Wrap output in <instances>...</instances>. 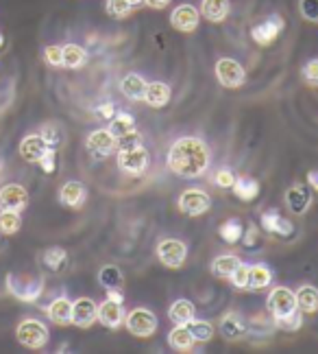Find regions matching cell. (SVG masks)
<instances>
[{"mask_svg":"<svg viewBox=\"0 0 318 354\" xmlns=\"http://www.w3.org/2000/svg\"><path fill=\"white\" fill-rule=\"evenodd\" d=\"M229 11H231L229 0H203L201 3V16L214 24L227 20Z\"/></svg>","mask_w":318,"mask_h":354,"instance_id":"484cf974","label":"cell"},{"mask_svg":"<svg viewBox=\"0 0 318 354\" xmlns=\"http://www.w3.org/2000/svg\"><path fill=\"white\" fill-rule=\"evenodd\" d=\"M246 248H255V245L259 243V230H257V225H248L244 232H242V239H240Z\"/></svg>","mask_w":318,"mask_h":354,"instance_id":"c3c4849f","label":"cell"},{"mask_svg":"<svg viewBox=\"0 0 318 354\" xmlns=\"http://www.w3.org/2000/svg\"><path fill=\"white\" fill-rule=\"evenodd\" d=\"M242 232H244V227H242V223L238 219H229V221H223L218 225V236L223 239L225 243H229V245L240 243Z\"/></svg>","mask_w":318,"mask_h":354,"instance_id":"d590c367","label":"cell"},{"mask_svg":"<svg viewBox=\"0 0 318 354\" xmlns=\"http://www.w3.org/2000/svg\"><path fill=\"white\" fill-rule=\"evenodd\" d=\"M86 147L94 158H109L114 151H118V142L109 129H94L88 136Z\"/></svg>","mask_w":318,"mask_h":354,"instance_id":"7c38bea8","label":"cell"},{"mask_svg":"<svg viewBox=\"0 0 318 354\" xmlns=\"http://www.w3.org/2000/svg\"><path fill=\"white\" fill-rule=\"evenodd\" d=\"M259 221H261V230H264L266 234L281 236V239H288V236L295 234V225L290 223L279 210H266V212H261V219Z\"/></svg>","mask_w":318,"mask_h":354,"instance_id":"4fadbf2b","label":"cell"},{"mask_svg":"<svg viewBox=\"0 0 318 354\" xmlns=\"http://www.w3.org/2000/svg\"><path fill=\"white\" fill-rule=\"evenodd\" d=\"M16 339L24 348L39 350L48 344V328L39 319H22L16 328Z\"/></svg>","mask_w":318,"mask_h":354,"instance_id":"3957f363","label":"cell"},{"mask_svg":"<svg viewBox=\"0 0 318 354\" xmlns=\"http://www.w3.org/2000/svg\"><path fill=\"white\" fill-rule=\"evenodd\" d=\"M231 284L236 287L238 291H246L248 289V265H244V263H240L238 267H236V271L231 274Z\"/></svg>","mask_w":318,"mask_h":354,"instance_id":"60d3db41","label":"cell"},{"mask_svg":"<svg viewBox=\"0 0 318 354\" xmlns=\"http://www.w3.org/2000/svg\"><path fill=\"white\" fill-rule=\"evenodd\" d=\"M99 282L105 289H122L124 287V274L116 265H105L99 271Z\"/></svg>","mask_w":318,"mask_h":354,"instance_id":"d6a6232c","label":"cell"},{"mask_svg":"<svg viewBox=\"0 0 318 354\" xmlns=\"http://www.w3.org/2000/svg\"><path fill=\"white\" fill-rule=\"evenodd\" d=\"M284 31H286V20L279 13H270L268 18L257 22L251 29V39L257 46H270Z\"/></svg>","mask_w":318,"mask_h":354,"instance_id":"5b68a950","label":"cell"},{"mask_svg":"<svg viewBox=\"0 0 318 354\" xmlns=\"http://www.w3.org/2000/svg\"><path fill=\"white\" fill-rule=\"evenodd\" d=\"M212 208V197L201 188H188L179 197V210L186 216H201Z\"/></svg>","mask_w":318,"mask_h":354,"instance_id":"9c48e42d","label":"cell"},{"mask_svg":"<svg viewBox=\"0 0 318 354\" xmlns=\"http://www.w3.org/2000/svg\"><path fill=\"white\" fill-rule=\"evenodd\" d=\"M37 165L41 167V171H44L46 175L54 173V169H57V151H54L52 147H48V149H46V153L39 158Z\"/></svg>","mask_w":318,"mask_h":354,"instance_id":"ee69618b","label":"cell"},{"mask_svg":"<svg viewBox=\"0 0 318 354\" xmlns=\"http://www.w3.org/2000/svg\"><path fill=\"white\" fill-rule=\"evenodd\" d=\"M272 282V269L264 263H255L248 265V289L251 291H259L266 289Z\"/></svg>","mask_w":318,"mask_h":354,"instance_id":"83f0119b","label":"cell"},{"mask_svg":"<svg viewBox=\"0 0 318 354\" xmlns=\"http://www.w3.org/2000/svg\"><path fill=\"white\" fill-rule=\"evenodd\" d=\"M105 11H107V16H112L116 20H124V18L131 16L133 7H131L129 0H107Z\"/></svg>","mask_w":318,"mask_h":354,"instance_id":"f35d334b","label":"cell"},{"mask_svg":"<svg viewBox=\"0 0 318 354\" xmlns=\"http://www.w3.org/2000/svg\"><path fill=\"white\" fill-rule=\"evenodd\" d=\"M188 328H190L192 335H195V339H197L199 344L212 342V339H214V333H216V328H214V324H212V322H207V319H197V317L188 324Z\"/></svg>","mask_w":318,"mask_h":354,"instance_id":"e575fe53","label":"cell"},{"mask_svg":"<svg viewBox=\"0 0 318 354\" xmlns=\"http://www.w3.org/2000/svg\"><path fill=\"white\" fill-rule=\"evenodd\" d=\"M0 175H3V156H0Z\"/></svg>","mask_w":318,"mask_h":354,"instance_id":"11a10c76","label":"cell"},{"mask_svg":"<svg viewBox=\"0 0 318 354\" xmlns=\"http://www.w3.org/2000/svg\"><path fill=\"white\" fill-rule=\"evenodd\" d=\"M266 306L272 317H286L297 310V295L288 287H275L268 295Z\"/></svg>","mask_w":318,"mask_h":354,"instance_id":"30bf717a","label":"cell"},{"mask_svg":"<svg viewBox=\"0 0 318 354\" xmlns=\"http://www.w3.org/2000/svg\"><path fill=\"white\" fill-rule=\"evenodd\" d=\"M308 186H312L314 190H318V169L308 173Z\"/></svg>","mask_w":318,"mask_h":354,"instance_id":"f5cc1de1","label":"cell"},{"mask_svg":"<svg viewBox=\"0 0 318 354\" xmlns=\"http://www.w3.org/2000/svg\"><path fill=\"white\" fill-rule=\"evenodd\" d=\"M29 203V193L20 184H7L0 188V210L22 212Z\"/></svg>","mask_w":318,"mask_h":354,"instance_id":"5bb4252c","label":"cell"},{"mask_svg":"<svg viewBox=\"0 0 318 354\" xmlns=\"http://www.w3.org/2000/svg\"><path fill=\"white\" fill-rule=\"evenodd\" d=\"M303 77L310 86H318V57L310 59L306 66H303Z\"/></svg>","mask_w":318,"mask_h":354,"instance_id":"bcb514c9","label":"cell"},{"mask_svg":"<svg viewBox=\"0 0 318 354\" xmlns=\"http://www.w3.org/2000/svg\"><path fill=\"white\" fill-rule=\"evenodd\" d=\"M170 97H172V90L168 84H163V81H148L146 84V92H144L146 105L161 110V107L170 103Z\"/></svg>","mask_w":318,"mask_h":354,"instance_id":"d6986e66","label":"cell"},{"mask_svg":"<svg viewBox=\"0 0 318 354\" xmlns=\"http://www.w3.org/2000/svg\"><path fill=\"white\" fill-rule=\"evenodd\" d=\"M231 190L240 201H253L259 195V184H257V180H253V177L240 175V177H236V182H233Z\"/></svg>","mask_w":318,"mask_h":354,"instance_id":"f546056e","label":"cell"},{"mask_svg":"<svg viewBox=\"0 0 318 354\" xmlns=\"http://www.w3.org/2000/svg\"><path fill=\"white\" fill-rule=\"evenodd\" d=\"M63 62L61 68H68V71H77V68H83L88 62V50L79 46V44H63Z\"/></svg>","mask_w":318,"mask_h":354,"instance_id":"4dcf8cb0","label":"cell"},{"mask_svg":"<svg viewBox=\"0 0 318 354\" xmlns=\"http://www.w3.org/2000/svg\"><path fill=\"white\" fill-rule=\"evenodd\" d=\"M242 261L238 256H233V254H225V256H218L216 261L212 263V274L216 276V278H231V274L236 271V267L240 265Z\"/></svg>","mask_w":318,"mask_h":354,"instance_id":"1f68e13d","label":"cell"},{"mask_svg":"<svg viewBox=\"0 0 318 354\" xmlns=\"http://www.w3.org/2000/svg\"><path fill=\"white\" fill-rule=\"evenodd\" d=\"M116 162L122 173L142 175L150 167V156L142 145H135V147H127V149H118Z\"/></svg>","mask_w":318,"mask_h":354,"instance_id":"277c9868","label":"cell"},{"mask_svg":"<svg viewBox=\"0 0 318 354\" xmlns=\"http://www.w3.org/2000/svg\"><path fill=\"white\" fill-rule=\"evenodd\" d=\"M107 297L114 299V302L124 304V293H122V289H107Z\"/></svg>","mask_w":318,"mask_h":354,"instance_id":"816d5d0a","label":"cell"},{"mask_svg":"<svg viewBox=\"0 0 318 354\" xmlns=\"http://www.w3.org/2000/svg\"><path fill=\"white\" fill-rule=\"evenodd\" d=\"M124 326H127V330L133 335V337H140V339H146L150 335H155L157 330V317L153 310L148 308H133L127 317H124Z\"/></svg>","mask_w":318,"mask_h":354,"instance_id":"8992f818","label":"cell"},{"mask_svg":"<svg viewBox=\"0 0 318 354\" xmlns=\"http://www.w3.org/2000/svg\"><path fill=\"white\" fill-rule=\"evenodd\" d=\"M129 3H131V7L135 9V7H140V5H144V0H129Z\"/></svg>","mask_w":318,"mask_h":354,"instance_id":"db71d44e","label":"cell"},{"mask_svg":"<svg viewBox=\"0 0 318 354\" xmlns=\"http://www.w3.org/2000/svg\"><path fill=\"white\" fill-rule=\"evenodd\" d=\"M168 169L183 177V180H197L210 169V147L199 136H181L168 149Z\"/></svg>","mask_w":318,"mask_h":354,"instance_id":"6da1fadb","label":"cell"},{"mask_svg":"<svg viewBox=\"0 0 318 354\" xmlns=\"http://www.w3.org/2000/svg\"><path fill=\"white\" fill-rule=\"evenodd\" d=\"M20 227H22L20 212L0 210V232H3V234H16Z\"/></svg>","mask_w":318,"mask_h":354,"instance_id":"74e56055","label":"cell"},{"mask_svg":"<svg viewBox=\"0 0 318 354\" xmlns=\"http://www.w3.org/2000/svg\"><path fill=\"white\" fill-rule=\"evenodd\" d=\"M299 11L308 22H318V0H299Z\"/></svg>","mask_w":318,"mask_h":354,"instance_id":"7bdbcfd3","label":"cell"},{"mask_svg":"<svg viewBox=\"0 0 318 354\" xmlns=\"http://www.w3.org/2000/svg\"><path fill=\"white\" fill-rule=\"evenodd\" d=\"M86 199H88V188L77 180L66 182L59 190V201L66 208H81Z\"/></svg>","mask_w":318,"mask_h":354,"instance_id":"44dd1931","label":"cell"},{"mask_svg":"<svg viewBox=\"0 0 318 354\" xmlns=\"http://www.w3.org/2000/svg\"><path fill=\"white\" fill-rule=\"evenodd\" d=\"M220 333H223L227 342H238V339H242L248 333V324L242 317V313L231 310L227 315H223V319H220Z\"/></svg>","mask_w":318,"mask_h":354,"instance_id":"e0dca14e","label":"cell"},{"mask_svg":"<svg viewBox=\"0 0 318 354\" xmlns=\"http://www.w3.org/2000/svg\"><path fill=\"white\" fill-rule=\"evenodd\" d=\"M3 42H5V37H3V33H0V46H3Z\"/></svg>","mask_w":318,"mask_h":354,"instance_id":"9f6ffc18","label":"cell"},{"mask_svg":"<svg viewBox=\"0 0 318 354\" xmlns=\"http://www.w3.org/2000/svg\"><path fill=\"white\" fill-rule=\"evenodd\" d=\"M7 291L20 299V302L33 304L44 293V278L41 276H20V274H9L5 278Z\"/></svg>","mask_w":318,"mask_h":354,"instance_id":"7a4b0ae2","label":"cell"},{"mask_svg":"<svg viewBox=\"0 0 318 354\" xmlns=\"http://www.w3.org/2000/svg\"><path fill=\"white\" fill-rule=\"evenodd\" d=\"M286 206L290 208V212L301 216L306 214L312 206V193L308 186L303 184H295L286 190Z\"/></svg>","mask_w":318,"mask_h":354,"instance_id":"2e32d148","label":"cell"},{"mask_svg":"<svg viewBox=\"0 0 318 354\" xmlns=\"http://www.w3.org/2000/svg\"><path fill=\"white\" fill-rule=\"evenodd\" d=\"M297 295V308L306 315H312V313L318 310V289L312 287V284H303L295 291Z\"/></svg>","mask_w":318,"mask_h":354,"instance_id":"f1b7e54d","label":"cell"},{"mask_svg":"<svg viewBox=\"0 0 318 354\" xmlns=\"http://www.w3.org/2000/svg\"><path fill=\"white\" fill-rule=\"evenodd\" d=\"M157 258H159V263L168 269L183 267L188 258V245L179 239H163L157 245Z\"/></svg>","mask_w":318,"mask_h":354,"instance_id":"ba28073f","label":"cell"},{"mask_svg":"<svg viewBox=\"0 0 318 354\" xmlns=\"http://www.w3.org/2000/svg\"><path fill=\"white\" fill-rule=\"evenodd\" d=\"M118 142V149H127V147H135V145H142V136L137 129L129 131L127 136H122V138L116 140Z\"/></svg>","mask_w":318,"mask_h":354,"instance_id":"7dc6e473","label":"cell"},{"mask_svg":"<svg viewBox=\"0 0 318 354\" xmlns=\"http://www.w3.org/2000/svg\"><path fill=\"white\" fill-rule=\"evenodd\" d=\"M39 265L48 274H61L68 267V252L63 248H48L39 254Z\"/></svg>","mask_w":318,"mask_h":354,"instance_id":"7402d4cb","label":"cell"},{"mask_svg":"<svg viewBox=\"0 0 318 354\" xmlns=\"http://www.w3.org/2000/svg\"><path fill=\"white\" fill-rule=\"evenodd\" d=\"M197 317V308L195 304L190 302V299L181 297V299H175L168 308V319L175 324V326H188L192 319Z\"/></svg>","mask_w":318,"mask_h":354,"instance_id":"d4e9b609","label":"cell"},{"mask_svg":"<svg viewBox=\"0 0 318 354\" xmlns=\"http://www.w3.org/2000/svg\"><path fill=\"white\" fill-rule=\"evenodd\" d=\"M216 79H218V84L223 86V88L233 90V88L244 86L246 71L242 68L240 62L231 59V57H220L216 62Z\"/></svg>","mask_w":318,"mask_h":354,"instance_id":"52a82bcc","label":"cell"},{"mask_svg":"<svg viewBox=\"0 0 318 354\" xmlns=\"http://www.w3.org/2000/svg\"><path fill=\"white\" fill-rule=\"evenodd\" d=\"M39 136L44 138V142L48 145V147H57V145H61V140H63V136H61V127L57 125V122H44L41 125V129H39Z\"/></svg>","mask_w":318,"mask_h":354,"instance_id":"ab89813d","label":"cell"},{"mask_svg":"<svg viewBox=\"0 0 318 354\" xmlns=\"http://www.w3.org/2000/svg\"><path fill=\"white\" fill-rule=\"evenodd\" d=\"M107 129L112 131V136L118 140V138H122V136H127L129 131L135 129V120H133V116L127 114V112H118V114L112 118V122H109V127H107Z\"/></svg>","mask_w":318,"mask_h":354,"instance_id":"836d02e7","label":"cell"},{"mask_svg":"<svg viewBox=\"0 0 318 354\" xmlns=\"http://www.w3.org/2000/svg\"><path fill=\"white\" fill-rule=\"evenodd\" d=\"M48 145L44 142V138H41L39 133H31L26 136V138H22L20 142V156L24 162H29V165H37L39 158L46 153Z\"/></svg>","mask_w":318,"mask_h":354,"instance_id":"ffe728a7","label":"cell"},{"mask_svg":"<svg viewBox=\"0 0 318 354\" xmlns=\"http://www.w3.org/2000/svg\"><path fill=\"white\" fill-rule=\"evenodd\" d=\"M96 114H99V118H105V120H112L116 116V105L112 101L107 103H101L99 107H96Z\"/></svg>","mask_w":318,"mask_h":354,"instance_id":"681fc988","label":"cell"},{"mask_svg":"<svg viewBox=\"0 0 318 354\" xmlns=\"http://www.w3.org/2000/svg\"><path fill=\"white\" fill-rule=\"evenodd\" d=\"M146 84H148V81H146L142 75L129 73V75H124L122 81H120V92H122L129 101H144Z\"/></svg>","mask_w":318,"mask_h":354,"instance_id":"cb8c5ba5","label":"cell"},{"mask_svg":"<svg viewBox=\"0 0 318 354\" xmlns=\"http://www.w3.org/2000/svg\"><path fill=\"white\" fill-rule=\"evenodd\" d=\"M168 346L175 352H190L197 346V339L190 333L188 326H175V328L168 333Z\"/></svg>","mask_w":318,"mask_h":354,"instance_id":"4316f807","label":"cell"},{"mask_svg":"<svg viewBox=\"0 0 318 354\" xmlns=\"http://www.w3.org/2000/svg\"><path fill=\"white\" fill-rule=\"evenodd\" d=\"M201 22V11L195 5H179L170 13V24L179 33H195Z\"/></svg>","mask_w":318,"mask_h":354,"instance_id":"8fae6325","label":"cell"},{"mask_svg":"<svg viewBox=\"0 0 318 354\" xmlns=\"http://www.w3.org/2000/svg\"><path fill=\"white\" fill-rule=\"evenodd\" d=\"M172 3V0H144V5L150 9H166Z\"/></svg>","mask_w":318,"mask_h":354,"instance_id":"f907efd6","label":"cell"},{"mask_svg":"<svg viewBox=\"0 0 318 354\" xmlns=\"http://www.w3.org/2000/svg\"><path fill=\"white\" fill-rule=\"evenodd\" d=\"M46 315L52 324H57V326L72 324V302L66 295L54 297L46 308Z\"/></svg>","mask_w":318,"mask_h":354,"instance_id":"603a6c76","label":"cell"},{"mask_svg":"<svg viewBox=\"0 0 318 354\" xmlns=\"http://www.w3.org/2000/svg\"><path fill=\"white\" fill-rule=\"evenodd\" d=\"M272 326L279 330H286V333H297L303 326V313L297 308L295 313H290L286 317H272Z\"/></svg>","mask_w":318,"mask_h":354,"instance_id":"8d00e7d4","label":"cell"},{"mask_svg":"<svg viewBox=\"0 0 318 354\" xmlns=\"http://www.w3.org/2000/svg\"><path fill=\"white\" fill-rule=\"evenodd\" d=\"M94 322H99V304L90 297H79L72 302V324L79 328H90Z\"/></svg>","mask_w":318,"mask_h":354,"instance_id":"9a60e30c","label":"cell"},{"mask_svg":"<svg viewBox=\"0 0 318 354\" xmlns=\"http://www.w3.org/2000/svg\"><path fill=\"white\" fill-rule=\"evenodd\" d=\"M44 62L52 68H61V62H63V50L59 44H50L44 48Z\"/></svg>","mask_w":318,"mask_h":354,"instance_id":"b9f144b4","label":"cell"},{"mask_svg":"<svg viewBox=\"0 0 318 354\" xmlns=\"http://www.w3.org/2000/svg\"><path fill=\"white\" fill-rule=\"evenodd\" d=\"M124 304H120V302H114V299H105L103 304H99V322L105 326V328H112V330H116V328H120V326L124 324V308H122Z\"/></svg>","mask_w":318,"mask_h":354,"instance_id":"ac0fdd59","label":"cell"},{"mask_svg":"<svg viewBox=\"0 0 318 354\" xmlns=\"http://www.w3.org/2000/svg\"><path fill=\"white\" fill-rule=\"evenodd\" d=\"M233 182H236V175H233V171L231 169H218L216 171V175H214V184L218 186V188H231L233 186Z\"/></svg>","mask_w":318,"mask_h":354,"instance_id":"f6af8a7d","label":"cell"}]
</instances>
